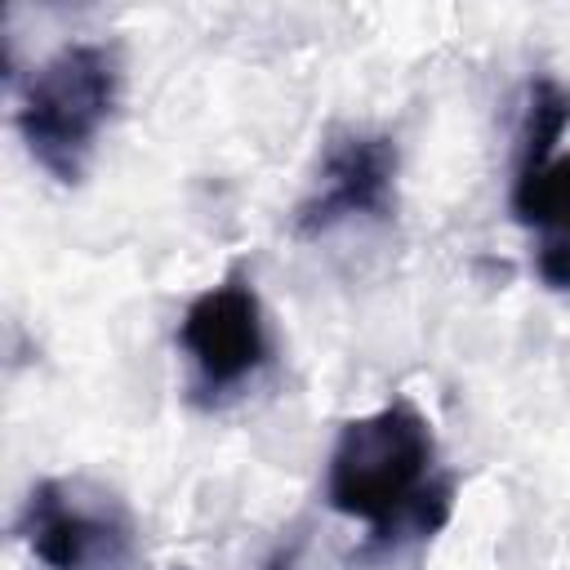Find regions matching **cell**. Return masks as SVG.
Segmentation results:
<instances>
[{
    "label": "cell",
    "instance_id": "cell-7",
    "mask_svg": "<svg viewBox=\"0 0 570 570\" xmlns=\"http://www.w3.org/2000/svg\"><path fill=\"white\" fill-rule=\"evenodd\" d=\"M566 125H570V94L548 76L534 80L521 111V129H517V169H534L552 160Z\"/></svg>",
    "mask_w": 570,
    "mask_h": 570
},
{
    "label": "cell",
    "instance_id": "cell-5",
    "mask_svg": "<svg viewBox=\"0 0 570 570\" xmlns=\"http://www.w3.org/2000/svg\"><path fill=\"white\" fill-rule=\"evenodd\" d=\"M396 169L401 156L387 134H338L321 156L316 187L294 209L298 236H325L352 218H387L396 209Z\"/></svg>",
    "mask_w": 570,
    "mask_h": 570
},
{
    "label": "cell",
    "instance_id": "cell-2",
    "mask_svg": "<svg viewBox=\"0 0 570 570\" xmlns=\"http://www.w3.org/2000/svg\"><path fill=\"white\" fill-rule=\"evenodd\" d=\"M125 89L120 49L107 40H71L49 53L22 85L13 125L27 156L62 187L80 183L98 138L107 134Z\"/></svg>",
    "mask_w": 570,
    "mask_h": 570
},
{
    "label": "cell",
    "instance_id": "cell-1",
    "mask_svg": "<svg viewBox=\"0 0 570 570\" xmlns=\"http://www.w3.org/2000/svg\"><path fill=\"white\" fill-rule=\"evenodd\" d=\"M325 503L370 525L361 557L432 539L454 512V481L436 472V436L410 396H392L338 428L325 463Z\"/></svg>",
    "mask_w": 570,
    "mask_h": 570
},
{
    "label": "cell",
    "instance_id": "cell-8",
    "mask_svg": "<svg viewBox=\"0 0 570 570\" xmlns=\"http://www.w3.org/2000/svg\"><path fill=\"white\" fill-rule=\"evenodd\" d=\"M263 570H330V561H325V552L316 548L312 534H298V539L281 543V548L267 557Z\"/></svg>",
    "mask_w": 570,
    "mask_h": 570
},
{
    "label": "cell",
    "instance_id": "cell-3",
    "mask_svg": "<svg viewBox=\"0 0 570 570\" xmlns=\"http://www.w3.org/2000/svg\"><path fill=\"white\" fill-rule=\"evenodd\" d=\"M13 530L45 570H120L138 548L125 494L85 472L36 481Z\"/></svg>",
    "mask_w": 570,
    "mask_h": 570
},
{
    "label": "cell",
    "instance_id": "cell-4",
    "mask_svg": "<svg viewBox=\"0 0 570 570\" xmlns=\"http://www.w3.org/2000/svg\"><path fill=\"white\" fill-rule=\"evenodd\" d=\"M178 352L200 405H218L263 374L272 361V330L245 267H232L187 303L178 321Z\"/></svg>",
    "mask_w": 570,
    "mask_h": 570
},
{
    "label": "cell",
    "instance_id": "cell-6",
    "mask_svg": "<svg viewBox=\"0 0 570 570\" xmlns=\"http://www.w3.org/2000/svg\"><path fill=\"white\" fill-rule=\"evenodd\" d=\"M512 214L530 232L534 276L570 294V156H552L534 169H512Z\"/></svg>",
    "mask_w": 570,
    "mask_h": 570
}]
</instances>
